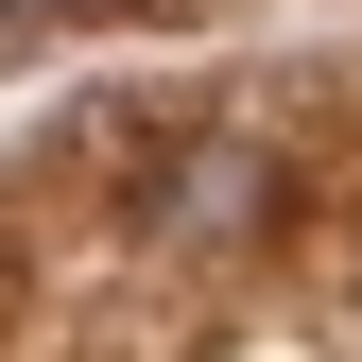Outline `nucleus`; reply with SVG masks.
I'll return each instance as SVG.
<instances>
[{
	"mask_svg": "<svg viewBox=\"0 0 362 362\" xmlns=\"http://www.w3.org/2000/svg\"><path fill=\"white\" fill-rule=\"evenodd\" d=\"M35 18H104V0H35Z\"/></svg>",
	"mask_w": 362,
	"mask_h": 362,
	"instance_id": "2",
	"label": "nucleus"
},
{
	"mask_svg": "<svg viewBox=\"0 0 362 362\" xmlns=\"http://www.w3.org/2000/svg\"><path fill=\"white\" fill-rule=\"evenodd\" d=\"M156 242L173 259H224V242H259V224H276V139H242V121H207V139H173L156 156Z\"/></svg>",
	"mask_w": 362,
	"mask_h": 362,
	"instance_id": "1",
	"label": "nucleus"
}]
</instances>
